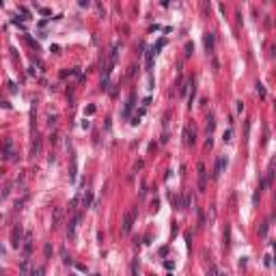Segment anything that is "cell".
I'll return each mask as SVG.
<instances>
[{"label": "cell", "instance_id": "cell-1", "mask_svg": "<svg viewBox=\"0 0 276 276\" xmlns=\"http://www.w3.org/2000/svg\"><path fill=\"white\" fill-rule=\"evenodd\" d=\"M136 214H138V209H136V207H132V209H128V211H125V216H123V224H121V233H123V235H128V233L132 231L134 220H136Z\"/></svg>", "mask_w": 276, "mask_h": 276}, {"label": "cell", "instance_id": "cell-2", "mask_svg": "<svg viewBox=\"0 0 276 276\" xmlns=\"http://www.w3.org/2000/svg\"><path fill=\"white\" fill-rule=\"evenodd\" d=\"M0 151H2V160H5V162L17 160V158H15V151H13V138H5L2 145H0Z\"/></svg>", "mask_w": 276, "mask_h": 276}, {"label": "cell", "instance_id": "cell-3", "mask_svg": "<svg viewBox=\"0 0 276 276\" xmlns=\"http://www.w3.org/2000/svg\"><path fill=\"white\" fill-rule=\"evenodd\" d=\"M22 237H24V229H22V224H17V227H13V231H11V246L19 248L22 246Z\"/></svg>", "mask_w": 276, "mask_h": 276}, {"label": "cell", "instance_id": "cell-4", "mask_svg": "<svg viewBox=\"0 0 276 276\" xmlns=\"http://www.w3.org/2000/svg\"><path fill=\"white\" fill-rule=\"evenodd\" d=\"M196 170H198V192H205V183H207L205 164H203V162H198V164H196Z\"/></svg>", "mask_w": 276, "mask_h": 276}, {"label": "cell", "instance_id": "cell-5", "mask_svg": "<svg viewBox=\"0 0 276 276\" xmlns=\"http://www.w3.org/2000/svg\"><path fill=\"white\" fill-rule=\"evenodd\" d=\"M183 142H186V145H190V147L196 142V128H194V123H190L188 128L183 130Z\"/></svg>", "mask_w": 276, "mask_h": 276}, {"label": "cell", "instance_id": "cell-6", "mask_svg": "<svg viewBox=\"0 0 276 276\" xmlns=\"http://www.w3.org/2000/svg\"><path fill=\"white\" fill-rule=\"evenodd\" d=\"M134 104H136V93H132V95L128 97V104H125V108H123V112H121V119H130V112H132Z\"/></svg>", "mask_w": 276, "mask_h": 276}, {"label": "cell", "instance_id": "cell-7", "mask_svg": "<svg viewBox=\"0 0 276 276\" xmlns=\"http://www.w3.org/2000/svg\"><path fill=\"white\" fill-rule=\"evenodd\" d=\"M203 43H205V52H207V54H214V43H216L214 33H207V35L203 37Z\"/></svg>", "mask_w": 276, "mask_h": 276}, {"label": "cell", "instance_id": "cell-8", "mask_svg": "<svg viewBox=\"0 0 276 276\" xmlns=\"http://www.w3.org/2000/svg\"><path fill=\"white\" fill-rule=\"evenodd\" d=\"M222 168H227V158H218V160H216V166H214V175H211L214 179H218V177H220Z\"/></svg>", "mask_w": 276, "mask_h": 276}, {"label": "cell", "instance_id": "cell-9", "mask_svg": "<svg viewBox=\"0 0 276 276\" xmlns=\"http://www.w3.org/2000/svg\"><path fill=\"white\" fill-rule=\"evenodd\" d=\"M80 220H82V216L78 214V216H73V220L69 222V229H67V235H69V237H76V229H78Z\"/></svg>", "mask_w": 276, "mask_h": 276}, {"label": "cell", "instance_id": "cell-10", "mask_svg": "<svg viewBox=\"0 0 276 276\" xmlns=\"http://www.w3.org/2000/svg\"><path fill=\"white\" fill-rule=\"evenodd\" d=\"M22 246H24V255L28 257V255L33 253V237H30V233L24 235V244H22Z\"/></svg>", "mask_w": 276, "mask_h": 276}, {"label": "cell", "instance_id": "cell-11", "mask_svg": "<svg viewBox=\"0 0 276 276\" xmlns=\"http://www.w3.org/2000/svg\"><path fill=\"white\" fill-rule=\"evenodd\" d=\"M188 86H190V80H188V84H186V82H183V76H181V73H179V78H177V93H179L181 97L186 95V91H188Z\"/></svg>", "mask_w": 276, "mask_h": 276}, {"label": "cell", "instance_id": "cell-12", "mask_svg": "<svg viewBox=\"0 0 276 276\" xmlns=\"http://www.w3.org/2000/svg\"><path fill=\"white\" fill-rule=\"evenodd\" d=\"M76 175H78V160H76V153H71V173H69V179L76 181Z\"/></svg>", "mask_w": 276, "mask_h": 276}, {"label": "cell", "instance_id": "cell-13", "mask_svg": "<svg viewBox=\"0 0 276 276\" xmlns=\"http://www.w3.org/2000/svg\"><path fill=\"white\" fill-rule=\"evenodd\" d=\"M39 151H41V138H39V136H35V142H33V147H30V155H33V158H37V155H39Z\"/></svg>", "mask_w": 276, "mask_h": 276}, {"label": "cell", "instance_id": "cell-14", "mask_svg": "<svg viewBox=\"0 0 276 276\" xmlns=\"http://www.w3.org/2000/svg\"><path fill=\"white\" fill-rule=\"evenodd\" d=\"M214 128H216V114L209 112V114H207V136H211Z\"/></svg>", "mask_w": 276, "mask_h": 276}, {"label": "cell", "instance_id": "cell-15", "mask_svg": "<svg viewBox=\"0 0 276 276\" xmlns=\"http://www.w3.org/2000/svg\"><path fill=\"white\" fill-rule=\"evenodd\" d=\"M117 56H119V41L112 45V50H110V65L114 67V63H117Z\"/></svg>", "mask_w": 276, "mask_h": 276}, {"label": "cell", "instance_id": "cell-16", "mask_svg": "<svg viewBox=\"0 0 276 276\" xmlns=\"http://www.w3.org/2000/svg\"><path fill=\"white\" fill-rule=\"evenodd\" d=\"M224 248H231V229H229V224L224 227Z\"/></svg>", "mask_w": 276, "mask_h": 276}, {"label": "cell", "instance_id": "cell-17", "mask_svg": "<svg viewBox=\"0 0 276 276\" xmlns=\"http://www.w3.org/2000/svg\"><path fill=\"white\" fill-rule=\"evenodd\" d=\"M82 205H84V207H91V205H93V192H91V190H86V194H84V198H82Z\"/></svg>", "mask_w": 276, "mask_h": 276}, {"label": "cell", "instance_id": "cell-18", "mask_svg": "<svg viewBox=\"0 0 276 276\" xmlns=\"http://www.w3.org/2000/svg\"><path fill=\"white\" fill-rule=\"evenodd\" d=\"M19 274H22V276H28V259H24V261L19 263Z\"/></svg>", "mask_w": 276, "mask_h": 276}, {"label": "cell", "instance_id": "cell-19", "mask_svg": "<svg viewBox=\"0 0 276 276\" xmlns=\"http://www.w3.org/2000/svg\"><path fill=\"white\" fill-rule=\"evenodd\" d=\"M267 229H270V220H265V222L261 224V227H259V235H261V237H265V235H267Z\"/></svg>", "mask_w": 276, "mask_h": 276}, {"label": "cell", "instance_id": "cell-20", "mask_svg": "<svg viewBox=\"0 0 276 276\" xmlns=\"http://www.w3.org/2000/svg\"><path fill=\"white\" fill-rule=\"evenodd\" d=\"M196 214H198V227H205V214L201 207H196Z\"/></svg>", "mask_w": 276, "mask_h": 276}, {"label": "cell", "instance_id": "cell-21", "mask_svg": "<svg viewBox=\"0 0 276 276\" xmlns=\"http://www.w3.org/2000/svg\"><path fill=\"white\" fill-rule=\"evenodd\" d=\"M164 45H166V39H160V41H158V43H155V45H153V52H155V54H158V52H160V50H162V47H164Z\"/></svg>", "mask_w": 276, "mask_h": 276}, {"label": "cell", "instance_id": "cell-22", "mask_svg": "<svg viewBox=\"0 0 276 276\" xmlns=\"http://www.w3.org/2000/svg\"><path fill=\"white\" fill-rule=\"evenodd\" d=\"M61 214H63L61 209H56V211H54V220H52V229H54V227H56V224L61 222Z\"/></svg>", "mask_w": 276, "mask_h": 276}, {"label": "cell", "instance_id": "cell-23", "mask_svg": "<svg viewBox=\"0 0 276 276\" xmlns=\"http://www.w3.org/2000/svg\"><path fill=\"white\" fill-rule=\"evenodd\" d=\"M43 272H45V270H43V267H33V270H30V274H28V276H43Z\"/></svg>", "mask_w": 276, "mask_h": 276}, {"label": "cell", "instance_id": "cell-24", "mask_svg": "<svg viewBox=\"0 0 276 276\" xmlns=\"http://www.w3.org/2000/svg\"><path fill=\"white\" fill-rule=\"evenodd\" d=\"M222 140H224V142H231V140H233V130H227V132H224Z\"/></svg>", "mask_w": 276, "mask_h": 276}, {"label": "cell", "instance_id": "cell-25", "mask_svg": "<svg viewBox=\"0 0 276 276\" xmlns=\"http://www.w3.org/2000/svg\"><path fill=\"white\" fill-rule=\"evenodd\" d=\"M192 52H194V43L190 41V43H186V56H192Z\"/></svg>", "mask_w": 276, "mask_h": 276}, {"label": "cell", "instance_id": "cell-26", "mask_svg": "<svg viewBox=\"0 0 276 276\" xmlns=\"http://www.w3.org/2000/svg\"><path fill=\"white\" fill-rule=\"evenodd\" d=\"M257 93H259L261 97H265V95H267V93H265V86H263L261 82H257Z\"/></svg>", "mask_w": 276, "mask_h": 276}, {"label": "cell", "instance_id": "cell-27", "mask_svg": "<svg viewBox=\"0 0 276 276\" xmlns=\"http://www.w3.org/2000/svg\"><path fill=\"white\" fill-rule=\"evenodd\" d=\"M132 276H138V259L132 261Z\"/></svg>", "mask_w": 276, "mask_h": 276}, {"label": "cell", "instance_id": "cell-28", "mask_svg": "<svg viewBox=\"0 0 276 276\" xmlns=\"http://www.w3.org/2000/svg\"><path fill=\"white\" fill-rule=\"evenodd\" d=\"M263 265H265V267H272V257H270V255L263 257Z\"/></svg>", "mask_w": 276, "mask_h": 276}, {"label": "cell", "instance_id": "cell-29", "mask_svg": "<svg viewBox=\"0 0 276 276\" xmlns=\"http://www.w3.org/2000/svg\"><path fill=\"white\" fill-rule=\"evenodd\" d=\"M37 11H39L41 15H50V13H52V11H50V9H45V7H37Z\"/></svg>", "mask_w": 276, "mask_h": 276}, {"label": "cell", "instance_id": "cell-30", "mask_svg": "<svg viewBox=\"0 0 276 276\" xmlns=\"http://www.w3.org/2000/svg\"><path fill=\"white\" fill-rule=\"evenodd\" d=\"M63 261H65L67 265H71V257H69V255L65 253V250H63Z\"/></svg>", "mask_w": 276, "mask_h": 276}, {"label": "cell", "instance_id": "cell-31", "mask_svg": "<svg viewBox=\"0 0 276 276\" xmlns=\"http://www.w3.org/2000/svg\"><path fill=\"white\" fill-rule=\"evenodd\" d=\"M80 7H82V9H89V7H91V0H80Z\"/></svg>", "mask_w": 276, "mask_h": 276}, {"label": "cell", "instance_id": "cell-32", "mask_svg": "<svg viewBox=\"0 0 276 276\" xmlns=\"http://www.w3.org/2000/svg\"><path fill=\"white\" fill-rule=\"evenodd\" d=\"M259 203V188H257V192L253 194V205H257Z\"/></svg>", "mask_w": 276, "mask_h": 276}, {"label": "cell", "instance_id": "cell-33", "mask_svg": "<svg viewBox=\"0 0 276 276\" xmlns=\"http://www.w3.org/2000/svg\"><path fill=\"white\" fill-rule=\"evenodd\" d=\"M47 121H50V128H54V125H56V117H54V114H50Z\"/></svg>", "mask_w": 276, "mask_h": 276}, {"label": "cell", "instance_id": "cell-34", "mask_svg": "<svg viewBox=\"0 0 276 276\" xmlns=\"http://www.w3.org/2000/svg\"><path fill=\"white\" fill-rule=\"evenodd\" d=\"M211 145H214V140H211V136H207V140H205V149H211Z\"/></svg>", "mask_w": 276, "mask_h": 276}, {"label": "cell", "instance_id": "cell-35", "mask_svg": "<svg viewBox=\"0 0 276 276\" xmlns=\"http://www.w3.org/2000/svg\"><path fill=\"white\" fill-rule=\"evenodd\" d=\"M43 253H45V257H50V253H52V248H50V244H45V246H43Z\"/></svg>", "mask_w": 276, "mask_h": 276}, {"label": "cell", "instance_id": "cell-36", "mask_svg": "<svg viewBox=\"0 0 276 276\" xmlns=\"http://www.w3.org/2000/svg\"><path fill=\"white\" fill-rule=\"evenodd\" d=\"M151 207H153V209L160 207V198H153V201H151Z\"/></svg>", "mask_w": 276, "mask_h": 276}, {"label": "cell", "instance_id": "cell-37", "mask_svg": "<svg viewBox=\"0 0 276 276\" xmlns=\"http://www.w3.org/2000/svg\"><path fill=\"white\" fill-rule=\"evenodd\" d=\"M9 192H11V183L5 188V192H2V198H7V196H9Z\"/></svg>", "mask_w": 276, "mask_h": 276}, {"label": "cell", "instance_id": "cell-38", "mask_svg": "<svg viewBox=\"0 0 276 276\" xmlns=\"http://www.w3.org/2000/svg\"><path fill=\"white\" fill-rule=\"evenodd\" d=\"M164 267H166V270H173L175 263H173V261H164Z\"/></svg>", "mask_w": 276, "mask_h": 276}, {"label": "cell", "instance_id": "cell-39", "mask_svg": "<svg viewBox=\"0 0 276 276\" xmlns=\"http://www.w3.org/2000/svg\"><path fill=\"white\" fill-rule=\"evenodd\" d=\"M82 128H84V130H89V128H91V121H89V119H84V121H82Z\"/></svg>", "mask_w": 276, "mask_h": 276}, {"label": "cell", "instance_id": "cell-40", "mask_svg": "<svg viewBox=\"0 0 276 276\" xmlns=\"http://www.w3.org/2000/svg\"><path fill=\"white\" fill-rule=\"evenodd\" d=\"M237 112H244V102H242V99L237 102Z\"/></svg>", "mask_w": 276, "mask_h": 276}, {"label": "cell", "instance_id": "cell-41", "mask_svg": "<svg viewBox=\"0 0 276 276\" xmlns=\"http://www.w3.org/2000/svg\"><path fill=\"white\" fill-rule=\"evenodd\" d=\"M170 235H173V237H175V235H177V224H175V222H173V229H170Z\"/></svg>", "mask_w": 276, "mask_h": 276}, {"label": "cell", "instance_id": "cell-42", "mask_svg": "<svg viewBox=\"0 0 276 276\" xmlns=\"http://www.w3.org/2000/svg\"><path fill=\"white\" fill-rule=\"evenodd\" d=\"M166 140H168V132H164V134H162V138H160V142H166Z\"/></svg>", "mask_w": 276, "mask_h": 276}, {"label": "cell", "instance_id": "cell-43", "mask_svg": "<svg viewBox=\"0 0 276 276\" xmlns=\"http://www.w3.org/2000/svg\"><path fill=\"white\" fill-rule=\"evenodd\" d=\"M246 263H248V261H246V257H242V259H239V267H246Z\"/></svg>", "mask_w": 276, "mask_h": 276}]
</instances>
